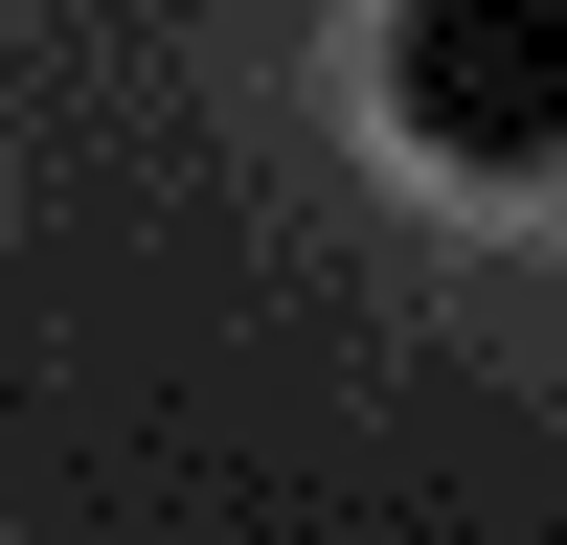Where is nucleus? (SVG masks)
Returning <instances> with one entry per match:
<instances>
[{
    "mask_svg": "<svg viewBox=\"0 0 567 545\" xmlns=\"http://www.w3.org/2000/svg\"><path fill=\"white\" fill-rule=\"evenodd\" d=\"M386 136L454 182H567V0H386Z\"/></svg>",
    "mask_w": 567,
    "mask_h": 545,
    "instance_id": "f257e3e1",
    "label": "nucleus"
}]
</instances>
